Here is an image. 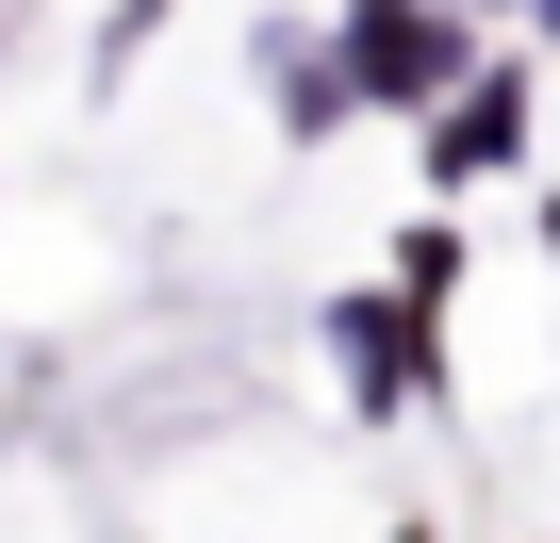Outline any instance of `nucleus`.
<instances>
[{"mask_svg": "<svg viewBox=\"0 0 560 543\" xmlns=\"http://www.w3.org/2000/svg\"><path fill=\"white\" fill-rule=\"evenodd\" d=\"M462 17L445 0H363L347 17V99H462Z\"/></svg>", "mask_w": 560, "mask_h": 543, "instance_id": "f257e3e1", "label": "nucleus"}, {"mask_svg": "<svg viewBox=\"0 0 560 543\" xmlns=\"http://www.w3.org/2000/svg\"><path fill=\"white\" fill-rule=\"evenodd\" d=\"M511 149H527V83H511V67H478V83L445 99V132H429V165H445V181H494Z\"/></svg>", "mask_w": 560, "mask_h": 543, "instance_id": "f03ea898", "label": "nucleus"}, {"mask_svg": "<svg viewBox=\"0 0 560 543\" xmlns=\"http://www.w3.org/2000/svg\"><path fill=\"white\" fill-rule=\"evenodd\" d=\"M330 330H347V363H363V396H380V412H412V396H429V314H412V297H347Z\"/></svg>", "mask_w": 560, "mask_h": 543, "instance_id": "7ed1b4c3", "label": "nucleus"}, {"mask_svg": "<svg viewBox=\"0 0 560 543\" xmlns=\"http://www.w3.org/2000/svg\"><path fill=\"white\" fill-rule=\"evenodd\" d=\"M445 17H494V0H445Z\"/></svg>", "mask_w": 560, "mask_h": 543, "instance_id": "20e7f679", "label": "nucleus"}, {"mask_svg": "<svg viewBox=\"0 0 560 543\" xmlns=\"http://www.w3.org/2000/svg\"><path fill=\"white\" fill-rule=\"evenodd\" d=\"M544 247H560V198H544Z\"/></svg>", "mask_w": 560, "mask_h": 543, "instance_id": "39448f33", "label": "nucleus"}, {"mask_svg": "<svg viewBox=\"0 0 560 543\" xmlns=\"http://www.w3.org/2000/svg\"><path fill=\"white\" fill-rule=\"evenodd\" d=\"M544 17H560V0H544Z\"/></svg>", "mask_w": 560, "mask_h": 543, "instance_id": "423d86ee", "label": "nucleus"}]
</instances>
